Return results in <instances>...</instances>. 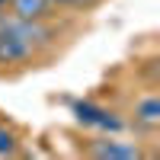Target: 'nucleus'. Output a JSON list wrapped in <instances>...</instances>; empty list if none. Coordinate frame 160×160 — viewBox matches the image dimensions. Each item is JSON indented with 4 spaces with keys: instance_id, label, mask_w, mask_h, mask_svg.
<instances>
[{
    "instance_id": "obj_1",
    "label": "nucleus",
    "mask_w": 160,
    "mask_h": 160,
    "mask_svg": "<svg viewBox=\"0 0 160 160\" xmlns=\"http://www.w3.org/2000/svg\"><path fill=\"white\" fill-rule=\"evenodd\" d=\"M48 29L42 19H16L0 16V64H22L35 55V48L45 42Z\"/></svg>"
},
{
    "instance_id": "obj_4",
    "label": "nucleus",
    "mask_w": 160,
    "mask_h": 160,
    "mask_svg": "<svg viewBox=\"0 0 160 160\" xmlns=\"http://www.w3.org/2000/svg\"><path fill=\"white\" fill-rule=\"evenodd\" d=\"M3 10L16 19H45L51 13V0H3Z\"/></svg>"
},
{
    "instance_id": "obj_8",
    "label": "nucleus",
    "mask_w": 160,
    "mask_h": 160,
    "mask_svg": "<svg viewBox=\"0 0 160 160\" xmlns=\"http://www.w3.org/2000/svg\"><path fill=\"white\" fill-rule=\"evenodd\" d=\"M51 3H64V7H68V0H51Z\"/></svg>"
},
{
    "instance_id": "obj_7",
    "label": "nucleus",
    "mask_w": 160,
    "mask_h": 160,
    "mask_svg": "<svg viewBox=\"0 0 160 160\" xmlns=\"http://www.w3.org/2000/svg\"><path fill=\"white\" fill-rule=\"evenodd\" d=\"M96 0H68V7H93Z\"/></svg>"
},
{
    "instance_id": "obj_6",
    "label": "nucleus",
    "mask_w": 160,
    "mask_h": 160,
    "mask_svg": "<svg viewBox=\"0 0 160 160\" xmlns=\"http://www.w3.org/2000/svg\"><path fill=\"white\" fill-rule=\"evenodd\" d=\"M16 148H19V141H16V135L0 122V157H13L16 154Z\"/></svg>"
},
{
    "instance_id": "obj_2",
    "label": "nucleus",
    "mask_w": 160,
    "mask_h": 160,
    "mask_svg": "<svg viewBox=\"0 0 160 160\" xmlns=\"http://www.w3.org/2000/svg\"><path fill=\"white\" fill-rule=\"evenodd\" d=\"M87 154H90V157H96V160H138V157H141L138 144H125V141H115V138L90 141Z\"/></svg>"
},
{
    "instance_id": "obj_5",
    "label": "nucleus",
    "mask_w": 160,
    "mask_h": 160,
    "mask_svg": "<svg viewBox=\"0 0 160 160\" xmlns=\"http://www.w3.org/2000/svg\"><path fill=\"white\" fill-rule=\"evenodd\" d=\"M135 118H138V122H144V125H157V122H160V99H157V96L141 99L138 109H135Z\"/></svg>"
},
{
    "instance_id": "obj_3",
    "label": "nucleus",
    "mask_w": 160,
    "mask_h": 160,
    "mask_svg": "<svg viewBox=\"0 0 160 160\" xmlns=\"http://www.w3.org/2000/svg\"><path fill=\"white\" fill-rule=\"evenodd\" d=\"M74 112H77V118H80L83 125H96V128H106V131H118V128H122V122H118L112 112L96 109L93 102H77Z\"/></svg>"
}]
</instances>
